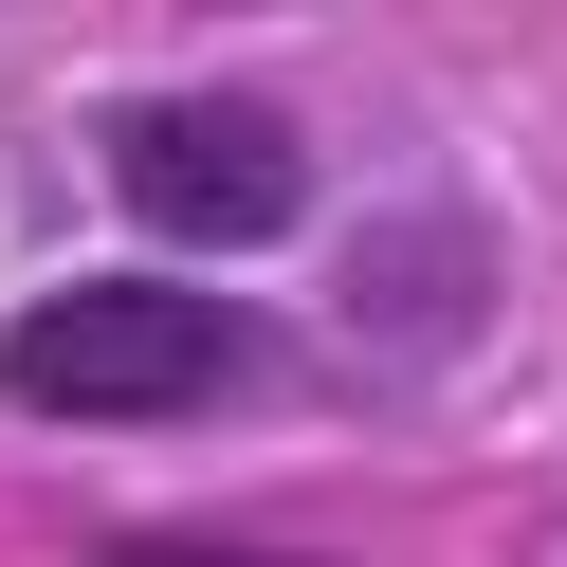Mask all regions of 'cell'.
Returning <instances> with one entry per match:
<instances>
[{
	"label": "cell",
	"mask_w": 567,
	"mask_h": 567,
	"mask_svg": "<svg viewBox=\"0 0 567 567\" xmlns=\"http://www.w3.org/2000/svg\"><path fill=\"white\" fill-rule=\"evenodd\" d=\"M476 311H494V238L457 220V202H403V220H367L348 238V330L367 348H476Z\"/></svg>",
	"instance_id": "obj_3"
},
{
	"label": "cell",
	"mask_w": 567,
	"mask_h": 567,
	"mask_svg": "<svg viewBox=\"0 0 567 567\" xmlns=\"http://www.w3.org/2000/svg\"><path fill=\"white\" fill-rule=\"evenodd\" d=\"M111 202L165 257H257V238L311 220V128L257 111V92H147L111 128Z\"/></svg>",
	"instance_id": "obj_2"
},
{
	"label": "cell",
	"mask_w": 567,
	"mask_h": 567,
	"mask_svg": "<svg viewBox=\"0 0 567 567\" xmlns=\"http://www.w3.org/2000/svg\"><path fill=\"white\" fill-rule=\"evenodd\" d=\"M238 367H257L238 293H184V275H74L0 330V403H38V421H184Z\"/></svg>",
	"instance_id": "obj_1"
}]
</instances>
